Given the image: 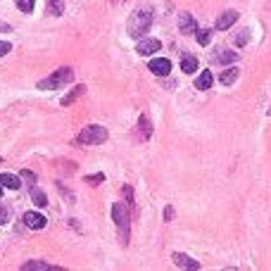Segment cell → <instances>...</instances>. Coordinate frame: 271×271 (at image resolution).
<instances>
[{
  "mask_svg": "<svg viewBox=\"0 0 271 271\" xmlns=\"http://www.w3.org/2000/svg\"><path fill=\"white\" fill-rule=\"evenodd\" d=\"M164 219H167V221H172V219H174V207H167V209H164Z\"/></svg>",
  "mask_w": 271,
  "mask_h": 271,
  "instance_id": "28",
  "label": "cell"
},
{
  "mask_svg": "<svg viewBox=\"0 0 271 271\" xmlns=\"http://www.w3.org/2000/svg\"><path fill=\"white\" fill-rule=\"evenodd\" d=\"M45 221H48V219H45L43 214H38V212H27V214H24V224H27L29 228L41 231V228H45Z\"/></svg>",
  "mask_w": 271,
  "mask_h": 271,
  "instance_id": "9",
  "label": "cell"
},
{
  "mask_svg": "<svg viewBox=\"0 0 271 271\" xmlns=\"http://www.w3.org/2000/svg\"><path fill=\"white\" fill-rule=\"evenodd\" d=\"M19 176H22L24 181H27L29 186H36V176H34V172H29V169H24V172L19 174Z\"/></svg>",
  "mask_w": 271,
  "mask_h": 271,
  "instance_id": "23",
  "label": "cell"
},
{
  "mask_svg": "<svg viewBox=\"0 0 271 271\" xmlns=\"http://www.w3.org/2000/svg\"><path fill=\"white\" fill-rule=\"evenodd\" d=\"M10 50H12V45L5 43V41H0V57H3V55H8Z\"/></svg>",
  "mask_w": 271,
  "mask_h": 271,
  "instance_id": "26",
  "label": "cell"
},
{
  "mask_svg": "<svg viewBox=\"0 0 271 271\" xmlns=\"http://www.w3.org/2000/svg\"><path fill=\"white\" fill-rule=\"evenodd\" d=\"M181 69L186 74H195L198 72V60H195L193 55H186V57L181 60Z\"/></svg>",
  "mask_w": 271,
  "mask_h": 271,
  "instance_id": "14",
  "label": "cell"
},
{
  "mask_svg": "<svg viewBox=\"0 0 271 271\" xmlns=\"http://www.w3.org/2000/svg\"><path fill=\"white\" fill-rule=\"evenodd\" d=\"M0 224H8V207L0 205Z\"/></svg>",
  "mask_w": 271,
  "mask_h": 271,
  "instance_id": "27",
  "label": "cell"
},
{
  "mask_svg": "<svg viewBox=\"0 0 271 271\" xmlns=\"http://www.w3.org/2000/svg\"><path fill=\"white\" fill-rule=\"evenodd\" d=\"M0 162H3V160H0Z\"/></svg>",
  "mask_w": 271,
  "mask_h": 271,
  "instance_id": "32",
  "label": "cell"
},
{
  "mask_svg": "<svg viewBox=\"0 0 271 271\" xmlns=\"http://www.w3.org/2000/svg\"><path fill=\"white\" fill-rule=\"evenodd\" d=\"M100 181H105V174H93V176H86V183H90V186H98Z\"/></svg>",
  "mask_w": 271,
  "mask_h": 271,
  "instance_id": "24",
  "label": "cell"
},
{
  "mask_svg": "<svg viewBox=\"0 0 271 271\" xmlns=\"http://www.w3.org/2000/svg\"><path fill=\"white\" fill-rule=\"evenodd\" d=\"M195 36H198L200 45H209V41H212V31H209V29H200V31H195Z\"/></svg>",
  "mask_w": 271,
  "mask_h": 271,
  "instance_id": "21",
  "label": "cell"
},
{
  "mask_svg": "<svg viewBox=\"0 0 271 271\" xmlns=\"http://www.w3.org/2000/svg\"><path fill=\"white\" fill-rule=\"evenodd\" d=\"M34 5H36V0H17V8L22 10V12H31Z\"/></svg>",
  "mask_w": 271,
  "mask_h": 271,
  "instance_id": "22",
  "label": "cell"
},
{
  "mask_svg": "<svg viewBox=\"0 0 271 271\" xmlns=\"http://www.w3.org/2000/svg\"><path fill=\"white\" fill-rule=\"evenodd\" d=\"M83 93H86V86H76V90H72L69 95H64V98H62V105H69V102H74L76 98H81Z\"/></svg>",
  "mask_w": 271,
  "mask_h": 271,
  "instance_id": "20",
  "label": "cell"
},
{
  "mask_svg": "<svg viewBox=\"0 0 271 271\" xmlns=\"http://www.w3.org/2000/svg\"><path fill=\"white\" fill-rule=\"evenodd\" d=\"M160 48H162V43H160L157 38H145V41H141V43H138V48H136V50H138L141 55H155L157 50H160Z\"/></svg>",
  "mask_w": 271,
  "mask_h": 271,
  "instance_id": "8",
  "label": "cell"
},
{
  "mask_svg": "<svg viewBox=\"0 0 271 271\" xmlns=\"http://www.w3.org/2000/svg\"><path fill=\"white\" fill-rule=\"evenodd\" d=\"M212 81H214L212 72H209V69H205V72H202L198 79H195V88H198V90H207V88H212Z\"/></svg>",
  "mask_w": 271,
  "mask_h": 271,
  "instance_id": "13",
  "label": "cell"
},
{
  "mask_svg": "<svg viewBox=\"0 0 271 271\" xmlns=\"http://www.w3.org/2000/svg\"><path fill=\"white\" fill-rule=\"evenodd\" d=\"M0 195H3V186H0Z\"/></svg>",
  "mask_w": 271,
  "mask_h": 271,
  "instance_id": "30",
  "label": "cell"
},
{
  "mask_svg": "<svg viewBox=\"0 0 271 271\" xmlns=\"http://www.w3.org/2000/svg\"><path fill=\"white\" fill-rule=\"evenodd\" d=\"M179 31H183V34H195V31H198V24H195L193 15L181 12L179 15Z\"/></svg>",
  "mask_w": 271,
  "mask_h": 271,
  "instance_id": "6",
  "label": "cell"
},
{
  "mask_svg": "<svg viewBox=\"0 0 271 271\" xmlns=\"http://www.w3.org/2000/svg\"><path fill=\"white\" fill-rule=\"evenodd\" d=\"M62 12H64V3H62V0H48V15L60 17Z\"/></svg>",
  "mask_w": 271,
  "mask_h": 271,
  "instance_id": "18",
  "label": "cell"
},
{
  "mask_svg": "<svg viewBox=\"0 0 271 271\" xmlns=\"http://www.w3.org/2000/svg\"><path fill=\"white\" fill-rule=\"evenodd\" d=\"M138 126H141V141H148V138H150V133H153V126H150L148 117H141Z\"/></svg>",
  "mask_w": 271,
  "mask_h": 271,
  "instance_id": "19",
  "label": "cell"
},
{
  "mask_svg": "<svg viewBox=\"0 0 271 271\" xmlns=\"http://www.w3.org/2000/svg\"><path fill=\"white\" fill-rule=\"evenodd\" d=\"M112 219L117 221V228L121 233V240L126 243L128 240V209L124 202H114L112 205Z\"/></svg>",
  "mask_w": 271,
  "mask_h": 271,
  "instance_id": "4",
  "label": "cell"
},
{
  "mask_svg": "<svg viewBox=\"0 0 271 271\" xmlns=\"http://www.w3.org/2000/svg\"><path fill=\"white\" fill-rule=\"evenodd\" d=\"M155 76H167V74L172 72V62L167 60V57H157V60H150V67H148Z\"/></svg>",
  "mask_w": 271,
  "mask_h": 271,
  "instance_id": "5",
  "label": "cell"
},
{
  "mask_svg": "<svg viewBox=\"0 0 271 271\" xmlns=\"http://www.w3.org/2000/svg\"><path fill=\"white\" fill-rule=\"evenodd\" d=\"M174 264L181 266V269H200V264L195 259H190L188 254H181V252L174 254Z\"/></svg>",
  "mask_w": 271,
  "mask_h": 271,
  "instance_id": "11",
  "label": "cell"
},
{
  "mask_svg": "<svg viewBox=\"0 0 271 271\" xmlns=\"http://www.w3.org/2000/svg\"><path fill=\"white\" fill-rule=\"evenodd\" d=\"M235 19H238V12H235V10H226L224 15L217 19V31H226V29H231L235 24Z\"/></svg>",
  "mask_w": 271,
  "mask_h": 271,
  "instance_id": "7",
  "label": "cell"
},
{
  "mask_svg": "<svg viewBox=\"0 0 271 271\" xmlns=\"http://www.w3.org/2000/svg\"><path fill=\"white\" fill-rule=\"evenodd\" d=\"M105 141H107V128L98 126V124L86 126L81 133L76 136V143H79V145H102Z\"/></svg>",
  "mask_w": 271,
  "mask_h": 271,
  "instance_id": "2",
  "label": "cell"
},
{
  "mask_svg": "<svg viewBox=\"0 0 271 271\" xmlns=\"http://www.w3.org/2000/svg\"><path fill=\"white\" fill-rule=\"evenodd\" d=\"M150 24H153V12L150 10H136L131 19H128V36L131 38H141L145 31H150Z\"/></svg>",
  "mask_w": 271,
  "mask_h": 271,
  "instance_id": "1",
  "label": "cell"
},
{
  "mask_svg": "<svg viewBox=\"0 0 271 271\" xmlns=\"http://www.w3.org/2000/svg\"><path fill=\"white\" fill-rule=\"evenodd\" d=\"M0 183L10 190H17L22 186V176H15V174H0Z\"/></svg>",
  "mask_w": 271,
  "mask_h": 271,
  "instance_id": "12",
  "label": "cell"
},
{
  "mask_svg": "<svg viewBox=\"0 0 271 271\" xmlns=\"http://www.w3.org/2000/svg\"><path fill=\"white\" fill-rule=\"evenodd\" d=\"M0 29H3V31H10V27H8V24H0Z\"/></svg>",
  "mask_w": 271,
  "mask_h": 271,
  "instance_id": "29",
  "label": "cell"
},
{
  "mask_svg": "<svg viewBox=\"0 0 271 271\" xmlns=\"http://www.w3.org/2000/svg\"><path fill=\"white\" fill-rule=\"evenodd\" d=\"M72 81H74V69L62 67V69H57L53 76L43 79V81L38 83V88H62V86H67V83H72Z\"/></svg>",
  "mask_w": 271,
  "mask_h": 271,
  "instance_id": "3",
  "label": "cell"
},
{
  "mask_svg": "<svg viewBox=\"0 0 271 271\" xmlns=\"http://www.w3.org/2000/svg\"><path fill=\"white\" fill-rule=\"evenodd\" d=\"M247 38H250V34H247V29H245V31H240V34L235 36V45H240V48H243V45L247 43Z\"/></svg>",
  "mask_w": 271,
  "mask_h": 271,
  "instance_id": "25",
  "label": "cell"
},
{
  "mask_svg": "<svg viewBox=\"0 0 271 271\" xmlns=\"http://www.w3.org/2000/svg\"><path fill=\"white\" fill-rule=\"evenodd\" d=\"M269 117H271V107H269Z\"/></svg>",
  "mask_w": 271,
  "mask_h": 271,
  "instance_id": "31",
  "label": "cell"
},
{
  "mask_svg": "<svg viewBox=\"0 0 271 271\" xmlns=\"http://www.w3.org/2000/svg\"><path fill=\"white\" fill-rule=\"evenodd\" d=\"M22 269H24V271H34V269H38V271H57V266H53V264H45V262H27Z\"/></svg>",
  "mask_w": 271,
  "mask_h": 271,
  "instance_id": "17",
  "label": "cell"
},
{
  "mask_svg": "<svg viewBox=\"0 0 271 271\" xmlns=\"http://www.w3.org/2000/svg\"><path fill=\"white\" fill-rule=\"evenodd\" d=\"M238 69H235V67H228V69H226L224 74H221V76H219V81L224 83V86H231V83H235V79H238Z\"/></svg>",
  "mask_w": 271,
  "mask_h": 271,
  "instance_id": "15",
  "label": "cell"
},
{
  "mask_svg": "<svg viewBox=\"0 0 271 271\" xmlns=\"http://www.w3.org/2000/svg\"><path fill=\"white\" fill-rule=\"evenodd\" d=\"M235 60H238L235 50H219L217 55H212V62L217 64H228V62H235Z\"/></svg>",
  "mask_w": 271,
  "mask_h": 271,
  "instance_id": "10",
  "label": "cell"
},
{
  "mask_svg": "<svg viewBox=\"0 0 271 271\" xmlns=\"http://www.w3.org/2000/svg\"><path fill=\"white\" fill-rule=\"evenodd\" d=\"M31 200L36 202V207H45L48 205V198H45V193L38 186H31Z\"/></svg>",
  "mask_w": 271,
  "mask_h": 271,
  "instance_id": "16",
  "label": "cell"
}]
</instances>
